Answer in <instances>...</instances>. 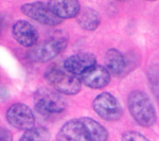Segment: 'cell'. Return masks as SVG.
Masks as SVG:
<instances>
[{
  "label": "cell",
  "mask_w": 159,
  "mask_h": 141,
  "mask_svg": "<svg viewBox=\"0 0 159 141\" xmlns=\"http://www.w3.org/2000/svg\"><path fill=\"white\" fill-rule=\"evenodd\" d=\"M6 119L11 126L19 130H32L35 127V117L28 105L24 103L12 104L6 112Z\"/></svg>",
  "instance_id": "obj_7"
},
{
  "label": "cell",
  "mask_w": 159,
  "mask_h": 141,
  "mask_svg": "<svg viewBox=\"0 0 159 141\" xmlns=\"http://www.w3.org/2000/svg\"><path fill=\"white\" fill-rule=\"evenodd\" d=\"M92 108L105 121H117L123 115V108L115 96L109 92H102L94 98Z\"/></svg>",
  "instance_id": "obj_5"
},
{
  "label": "cell",
  "mask_w": 159,
  "mask_h": 141,
  "mask_svg": "<svg viewBox=\"0 0 159 141\" xmlns=\"http://www.w3.org/2000/svg\"><path fill=\"white\" fill-rule=\"evenodd\" d=\"M80 120L83 123L86 130L89 141H107L108 140V132L101 123L96 121L89 117H82Z\"/></svg>",
  "instance_id": "obj_14"
},
{
  "label": "cell",
  "mask_w": 159,
  "mask_h": 141,
  "mask_svg": "<svg viewBox=\"0 0 159 141\" xmlns=\"http://www.w3.org/2000/svg\"><path fill=\"white\" fill-rule=\"evenodd\" d=\"M14 39L25 48H33L37 45L38 32L27 20H18L12 27Z\"/></svg>",
  "instance_id": "obj_9"
},
{
  "label": "cell",
  "mask_w": 159,
  "mask_h": 141,
  "mask_svg": "<svg viewBox=\"0 0 159 141\" xmlns=\"http://www.w3.org/2000/svg\"><path fill=\"white\" fill-rule=\"evenodd\" d=\"M121 141H151L144 135L136 130H127L121 136Z\"/></svg>",
  "instance_id": "obj_17"
},
{
  "label": "cell",
  "mask_w": 159,
  "mask_h": 141,
  "mask_svg": "<svg viewBox=\"0 0 159 141\" xmlns=\"http://www.w3.org/2000/svg\"><path fill=\"white\" fill-rule=\"evenodd\" d=\"M82 84L91 89H102L110 82V72L105 66L96 65L80 76Z\"/></svg>",
  "instance_id": "obj_11"
},
{
  "label": "cell",
  "mask_w": 159,
  "mask_h": 141,
  "mask_svg": "<svg viewBox=\"0 0 159 141\" xmlns=\"http://www.w3.org/2000/svg\"><path fill=\"white\" fill-rule=\"evenodd\" d=\"M43 76L47 83L54 88V90L66 96H74L79 93L82 88L81 79L67 72L65 69L50 67Z\"/></svg>",
  "instance_id": "obj_3"
},
{
  "label": "cell",
  "mask_w": 159,
  "mask_h": 141,
  "mask_svg": "<svg viewBox=\"0 0 159 141\" xmlns=\"http://www.w3.org/2000/svg\"><path fill=\"white\" fill-rule=\"evenodd\" d=\"M0 141H13V136L6 127H0Z\"/></svg>",
  "instance_id": "obj_18"
},
{
  "label": "cell",
  "mask_w": 159,
  "mask_h": 141,
  "mask_svg": "<svg viewBox=\"0 0 159 141\" xmlns=\"http://www.w3.org/2000/svg\"><path fill=\"white\" fill-rule=\"evenodd\" d=\"M78 24L80 28L86 31H94L100 25L101 21V17L100 14L92 7H83L81 13L79 14Z\"/></svg>",
  "instance_id": "obj_15"
},
{
  "label": "cell",
  "mask_w": 159,
  "mask_h": 141,
  "mask_svg": "<svg viewBox=\"0 0 159 141\" xmlns=\"http://www.w3.org/2000/svg\"><path fill=\"white\" fill-rule=\"evenodd\" d=\"M68 42V35L64 31H56L48 39L31 48L27 57L35 63H47L63 52L67 48Z\"/></svg>",
  "instance_id": "obj_2"
},
{
  "label": "cell",
  "mask_w": 159,
  "mask_h": 141,
  "mask_svg": "<svg viewBox=\"0 0 159 141\" xmlns=\"http://www.w3.org/2000/svg\"><path fill=\"white\" fill-rule=\"evenodd\" d=\"M127 107L133 119L143 127H151L157 121V114L147 92L133 90L127 97Z\"/></svg>",
  "instance_id": "obj_1"
},
{
  "label": "cell",
  "mask_w": 159,
  "mask_h": 141,
  "mask_svg": "<svg viewBox=\"0 0 159 141\" xmlns=\"http://www.w3.org/2000/svg\"><path fill=\"white\" fill-rule=\"evenodd\" d=\"M20 12L25 16L30 17L34 21L42 24L43 25L54 27L63 22V20L58 18L57 16L50 10L47 2H30L25 3L20 7Z\"/></svg>",
  "instance_id": "obj_6"
},
{
  "label": "cell",
  "mask_w": 159,
  "mask_h": 141,
  "mask_svg": "<svg viewBox=\"0 0 159 141\" xmlns=\"http://www.w3.org/2000/svg\"><path fill=\"white\" fill-rule=\"evenodd\" d=\"M97 65V58L89 52H81L71 55L64 61L63 68L75 76H81L86 71Z\"/></svg>",
  "instance_id": "obj_8"
},
{
  "label": "cell",
  "mask_w": 159,
  "mask_h": 141,
  "mask_svg": "<svg viewBox=\"0 0 159 141\" xmlns=\"http://www.w3.org/2000/svg\"><path fill=\"white\" fill-rule=\"evenodd\" d=\"M48 7L58 18L61 20L78 18L82 11L81 4L76 0H64V1H48Z\"/></svg>",
  "instance_id": "obj_13"
},
{
  "label": "cell",
  "mask_w": 159,
  "mask_h": 141,
  "mask_svg": "<svg viewBox=\"0 0 159 141\" xmlns=\"http://www.w3.org/2000/svg\"><path fill=\"white\" fill-rule=\"evenodd\" d=\"M105 67L110 74L116 76H123L132 70L130 61L127 56L117 49H109L105 54Z\"/></svg>",
  "instance_id": "obj_10"
},
{
  "label": "cell",
  "mask_w": 159,
  "mask_h": 141,
  "mask_svg": "<svg viewBox=\"0 0 159 141\" xmlns=\"http://www.w3.org/2000/svg\"><path fill=\"white\" fill-rule=\"evenodd\" d=\"M57 141H89L86 130L80 119L69 120L56 135Z\"/></svg>",
  "instance_id": "obj_12"
},
{
  "label": "cell",
  "mask_w": 159,
  "mask_h": 141,
  "mask_svg": "<svg viewBox=\"0 0 159 141\" xmlns=\"http://www.w3.org/2000/svg\"><path fill=\"white\" fill-rule=\"evenodd\" d=\"M35 108L43 114H61L65 111L67 102L56 90L40 87L33 94Z\"/></svg>",
  "instance_id": "obj_4"
},
{
  "label": "cell",
  "mask_w": 159,
  "mask_h": 141,
  "mask_svg": "<svg viewBox=\"0 0 159 141\" xmlns=\"http://www.w3.org/2000/svg\"><path fill=\"white\" fill-rule=\"evenodd\" d=\"M50 136L49 130L43 126H38L25 132L18 141H49Z\"/></svg>",
  "instance_id": "obj_16"
}]
</instances>
